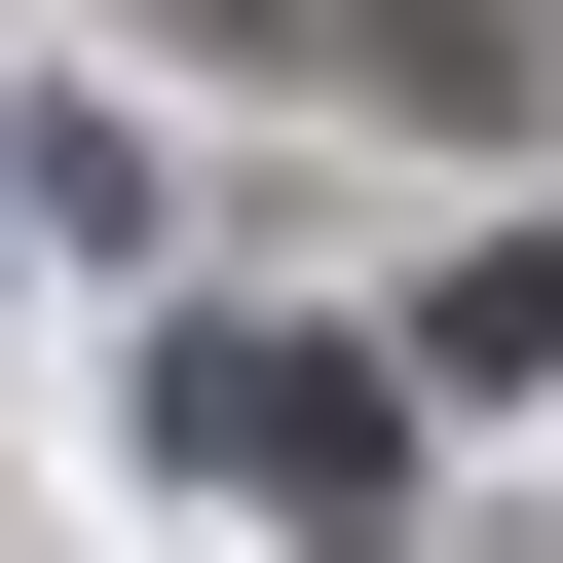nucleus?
<instances>
[{
  "instance_id": "1",
  "label": "nucleus",
  "mask_w": 563,
  "mask_h": 563,
  "mask_svg": "<svg viewBox=\"0 0 563 563\" xmlns=\"http://www.w3.org/2000/svg\"><path fill=\"white\" fill-rule=\"evenodd\" d=\"M151 451H188V488H301V526H376V413H339V339H151Z\"/></svg>"
}]
</instances>
